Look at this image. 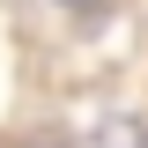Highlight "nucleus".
I'll return each mask as SVG.
<instances>
[{"label":"nucleus","instance_id":"obj_1","mask_svg":"<svg viewBox=\"0 0 148 148\" xmlns=\"http://www.w3.org/2000/svg\"><path fill=\"white\" fill-rule=\"evenodd\" d=\"M96 148H148V141H141V126H126V119H111V126L96 133Z\"/></svg>","mask_w":148,"mask_h":148},{"label":"nucleus","instance_id":"obj_2","mask_svg":"<svg viewBox=\"0 0 148 148\" xmlns=\"http://www.w3.org/2000/svg\"><path fill=\"white\" fill-rule=\"evenodd\" d=\"M59 8H89V0H59Z\"/></svg>","mask_w":148,"mask_h":148}]
</instances>
